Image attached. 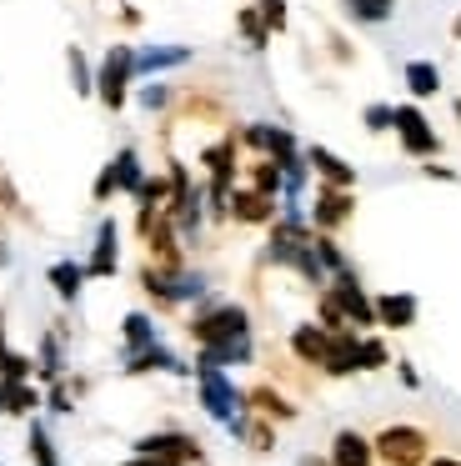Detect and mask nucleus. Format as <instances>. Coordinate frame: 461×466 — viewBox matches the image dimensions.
Segmentation results:
<instances>
[{
	"label": "nucleus",
	"mask_w": 461,
	"mask_h": 466,
	"mask_svg": "<svg viewBox=\"0 0 461 466\" xmlns=\"http://www.w3.org/2000/svg\"><path fill=\"white\" fill-rule=\"evenodd\" d=\"M130 91H136V51H130L126 41H116L96 66V101L106 106L110 116H120L130 101Z\"/></svg>",
	"instance_id": "obj_1"
},
{
	"label": "nucleus",
	"mask_w": 461,
	"mask_h": 466,
	"mask_svg": "<svg viewBox=\"0 0 461 466\" xmlns=\"http://www.w3.org/2000/svg\"><path fill=\"white\" fill-rule=\"evenodd\" d=\"M230 336H251V311L241 301H210L206 296L190 316V341L216 346V341H230Z\"/></svg>",
	"instance_id": "obj_2"
},
{
	"label": "nucleus",
	"mask_w": 461,
	"mask_h": 466,
	"mask_svg": "<svg viewBox=\"0 0 461 466\" xmlns=\"http://www.w3.org/2000/svg\"><path fill=\"white\" fill-rule=\"evenodd\" d=\"M371 446H376L381 466H426L431 456V436L421 426H381Z\"/></svg>",
	"instance_id": "obj_3"
},
{
	"label": "nucleus",
	"mask_w": 461,
	"mask_h": 466,
	"mask_svg": "<svg viewBox=\"0 0 461 466\" xmlns=\"http://www.w3.org/2000/svg\"><path fill=\"white\" fill-rule=\"evenodd\" d=\"M196 386H200V406H206L220 426L236 421V416L246 411V396L230 386V376L220 371V366H196Z\"/></svg>",
	"instance_id": "obj_4"
},
{
	"label": "nucleus",
	"mask_w": 461,
	"mask_h": 466,
	"mask_svg": "<svg viewBox=\"0 0 461 466\" xmlns=\"http://www.w3.org/2000/svg\"><path fill=\"white\" fill-rule=\"evenodd\" d=\"M396 141L406 156H416V161H436L441 156V136L431 131V121L421 116V106H396Z\"/></svg>",
	"instance_id": "obj_5"
},
{
	"label": "nucleus",
	"mask_w": 461,
	"mask_h": 466,
	"mask_svg": "<svg viewBox=\"0 0 461 466\" xmlns=\"http://www.w3.org/2000/svg\"><path fill=\"white\" fill-rule=\"evenodd\" d=\"M326 291L336 296V306L346 311V321H351V326H361V331H366V326H376V296H366V286H361V276L351 271V266L331 276Z\"/></svg>",
	"instance_id": "obj_6"
},
{
	"label": "nucleus",
	"mask_w": 461,
	"mask_h": 466,
	"mask_svg": "<svg viewBox=\"0 0 461 466\" xmlns=\"http://www.w3.org/2000/svg\"><path fill=\"white\" fill-rule=\"evenodd\" d=\"M236 141L246 146L251 156H271V161H291V156H301L296 131H286V126H276V121H251V126H241Z\"/></svg>",
	"instance_id": "obj_7"
},
{
	"label": "nucleus",
	"mask_w": 461,
	"mask_h": 466,
	"mask_svg": "<svg viewBox=\"0 0 461 466\" xmlns=\"http://www.w3.org/2000/svg\"><path fill=\"white\" fill-rule=\"evenodd\" d=\"M136 456H156V461H170V466H200V446L190 441L186 431H156V436H140L136 441Z\"/></svg>",
	"instance_id": "obj_8"
},
{
	"label": "nucleus",
	"mask_w": 461,
	"mask_h": 466,
	"mask_svg": "<svg viewBox=\"0 0 461 466\" xmlns=\"http://www.w3.org/2000/svg\"><path fill=\"white\" fill-rule=\"evenodd\" d=\"M351 211H356V196L341 191V186H321L306 216H311V226H316V231H331V236H336L341 226L351 221Z\"/></svg>",
	"instance_id": "obj_9"
},
{
	"label": "nucleus",
	"mask_w": 461,
	"mask_h": 466,
	"mask_svg": "<svg viewBox=\"0 0 461 466\" xmlns=\"http://www.w3.org/2000/svg\"><path fill=\"white\" fill-rule=\"evenodd\" d=\"M116 271H120V226L106 216V221L96 226V246H90L86 276H96V281H110Z\"/></svg>",
	"instance_id": "obj_10"
},
{
	"label": "nucleus",
	"mask_w": 461,
	"mask_h": 466,
	"mask_svg": "<svg viewBox=\"0 0 461 466\" xmlns=\"http://www.w3.org/2000/svg\"><path fill=\"white\" fill-rule=\"evenodd\" d=\"M281 211L276 196H261L251 186H230V221L236 226H271Z\"/></svg>",
	"instance_id": "obj_11"
},
{
	"label": "nucleus",
	"mask_w": 461,
	"mask_h": 466,
	"mask_svg": "<svg viewBox=\"0 0 461 466\" xmlns=\"http://www.w3.org/2000/svg\"><path fill=\"white\" fill-rule=\"evenodd\" d=\"M306 166H311V176H321V186H341V191L356 186V166L346 156L326 151V146H306Z\"/></svg>",
	"instance_id": "obj_12"
},
{
	"label": "nucleus",
	"mask_w": 461,
	"mask_h": 466,
	"mask_svg": "<svg viewBox=\"0 0 461 466\" xmlns=\"http://www.w3.org/2000/svg\"><path fill=\"white\" fill-rule=\"evenodd\" d=\"M190 46H146V51H136V81H150V76H166L176 71V66H190Z\"/></svg>",
	"instance_id": "obj_13"
},
{
	"label": "nucleus",
	"mask_w": 461,
	"mask_h": 466,
	"mask_svg": "<svg viewBox=\"0 0 461 466\" xmlns=\"http://www.w3.org/2000/svg\"><path fill=\"white\" fill-rule=\"evenodd\" d=\"M416 296L411 291H381L376 296V326L381 331H406L411 321H416Z\"/></svg>",
	"instance_id": "obj_14"
},
{
	"label": "nucleus",
	"mask_w": 461,
	"mask_h": 466,
	"mask_svg": "<svg viewBox=\"0 0 461 466\" xmlns=\"http://www.w3.org/2000/svg\"><path fill=\"white\" fill-rule=\"evenodd\" d=\"M291 351H296V361H306L321 371V361H326V351H331V331L321 321H301L296 331H291Z\"/></svg>",
	"instance_id": "obj_15"
},
{
	"label": "nucleus",
	"mask_w": 461,
	"mask_h": 466,
	"mask_svg": "<svg viewBox=\"0 0 461 466\" xmlns=\"http://www.w3.org/2000/svg\"><path fill=\"white\" fill-rule=\"evenodd\" d=\"M146 371H176L186 376V361H180L176 351H166V346H140V351H126V376H146Z\"/></svg>",
	"instance_id": "obj_16"
},
{
	"label": "nucleus",
	"mask_w": 461,
	"mask_h": 466,
	"mask_svg": "<svg viewBox=\"0 0 461 466\" xmlns=\"http://www.w3.org/2000/svg\"><path fill=\"white\" fill-rule=\"evenodd\" d=\"M331 466H376V446L361 431H336L331 436Z\"/></svg>",
	"instance_id": "obj_17"
},
{
	"label": "nucleus",
	"mask_w": 461,
	"mask_h": 466,
	"mask_svg": "<svg viewBox=\"0 0 461 466\" xmlns=\"http://www.w3.org/2000/svg\"><path fill=\"white\" fill-rule=\"evenodd\" d=\"M251 356H256V346H251V336H230V341H216V346H200L196 366H246Z\"/></svg>",
	"instance_id": "obj_18"
},
{
	"label": "nucleus",
	"mask_w": 461,
	"mask_h": 466,
	"mask_svg": "<svg viewBox=\"0 0 461 466\" xmlns=\"http://www.w3.org/2000/svg\"><path fill=\"white\" fill-rule=\"evenodd\" d=\"M46 281L56 286V296H60L66 306H76V301H80V286H86L90 276H86V261H56V266L46 271Z\"/></svg>",
	"instance_id": "obj_19"
},
{
	"label": "nucleus",
	"mask_w": 461,
	"mask_h": 466,
	"mask_svg": "<svg viewBox=\"0 0 461 466\" xmlns=\"http://www.w3.org/2000/svg\"><path fill=\"white\" fill-rule=\"evenodd\" d=\"M110 171H116L120 196H136L140 181H146V166H140V151H136V146H120V151L110 156Z\"/></svg>",
	"instance_id": "obj_20"
},
{
	"label": "nucleus",
	"mask_w": 461,
	"mask_h": 466,
	"mask_svg": "<svg viewBox=\"0 0 461 466\" xmlns=\"http://www.w3.org/2000/svg\"><path fill=\"white\" fill-rule=\"evenodd\" d=\"M401 81H406L411 101H431V96L441 91V71L431 61H406L401 66Z\"/></svg>",
	"instance_id": "obj_21"
},
{
	"label": "nucleus",
	"mask_w": 461,
	"mask_h": 466,
	"mask_svg": "<svg viewBox=\"0 0 461 466\" xmlns=\"http://www.w3.org/2000/svg\"><path fill=\"white\" fill-rule=\"evenodd\" d=\"M170 276V301L176 306H186V301H206V291H210V281H206V271H190V266H180V271H166Z\"/></svg>",
	"instance_id": "obj_22"
},
{
	"label": "nucleus",
	"mask_w": 461,
	"mask_h": 466,
	"mask_svg": "<svg viewBox=\"0 0 461 466\" xmlns=\"http://www.w3.org/2000/svg\"><path fill=\"white\" fill-rule=\"evenodd\" d=\"M60 371H66V351H60V326H50V331L40 336V351H36V376H40V381H60Z\"/></svg>",
	"instance_id": "obj_23"
},
{
	"label": "nucleus",
	"mask_w": 461,
	"mask_h": 466,
	"mask_svg": "<svg viewBox=\"0 0 461 466\" xmlns=\"http://www.w3.org/2000/svg\"><path fill=\"white\" fill-rule=\"evenodd\" d=\"M236 35L241 41H246V51L251 56H261L271 46V31H266V21H261V11H256V0H251V5H241L236 11Z\"/></svg>",
	"instance_id": "obj_24"
},
{
	"label": "nucleus",
	"mask_w": 461,
	"mask_h": 466,
	"mask_svg": "<svg viewBox=\"0 0 461 466\" xmlns=\"http://www.w3.org/2000/svg\"><path fill=\"white\" fill-rule=\"evenodd\" d=\"M120 341H126V351H140V346H156L160 331L146 311H126L120 316Z\"/></svg>",
	"instance_id": "obj_25"
},
{
	"label": "nucleus",
	"mask_w": 461,
	"mask_h": 466,
	"mask_svg": "<svg viewBox=\"0 0 461 466\" xmlns=\"http://www.w3.org/2000/svg\"><path fill=\"white\" fill-rule=\"evenodd\" d=\"M66 71H70V91H76L80 101H90V96H96V71H90L80 46H66Z\"/></svg>",
	"instance_id": "obj_26"
},
{
	"label": "nucleus",
	"mask_w": 461,
	"mask_h": 466,
	"mask_svg": "<svg viewBox=\"0 0 461 466\" xmlns=\"http://www.w3.org/2000/svg\"><path fill=\"white\" fill-rule=\"evenodd\" d=\"M341 11L361 25H386L396 15V0H341Z\"/></svg>",
	"instance_id": "obj_27"
},
{
	"label": "nucleus",
	"mask_w": 461,
	"mask_h": 466,
	"mask_svg": "<svg viewBox=\"0 0 461 466\" xmlns=\"http://www.w3.org/2000/svg\"><path fill=\"white\" fill-rule=\"evenodd\" d=\"M246 406H251V411H261L266 421H291V416H296V406H291L286 396H276L271 386H256V391L246 396Z\"/></svg>",
	"instance_id": "obj_28"
},
{
	"label": "nucleus",
	"mask_w": 461,
	"mask_h": 466,
	"mask_svg": "<svg viewBox=\"0 0 461 466\" xmlns=\"http://www.w3.org/2000/svg\"><path fill=\"white\" fill-rule=\"evenodd\" d=\"M246 171H251V181H246L251 191H261V196H276V201H281V166L271 161V156H256V161H251Z\"/></svg>",
	"instance_id": "obj_29"
},
{
	"label": "nucleus",
	"mask_w": 461,
	"mask_h": 466,
	"mask_svg": "<svg viewBox=\"0 0 461 466\" xmlns=\"http://www.w3.org/2000/svg\"><path fill=\"white\" fill-rule=\"evenodd\" d=\"M311 251H316V261H321V271H326V281H331V276H336V271H346V256H341V246H336V236H331V231H316V236H311Z\"/></svg>",
	"instance_id": "obj_30"
},
{
	"label": "nucleus",
	"mask_w": 461,
	"mask_h": 466,
	"mask_svg": "<svg viewBox=\"0 0 461 466\" xmlns=\"http://www.w3.org/2000/svg\"><path fill=\"white\" fill-rule=\"evenodd\" d=\"M136 101H140V111L160 116V111H170V101H176V91H170L166 81H156V76H150V81H146V86H140V91H136Z\"/></svg>",
	"instance_id": "obj_31"
},
{
	"label": "nucleus",
	"mask_w": 461,
	"mask_h": 466,
	"mask_svg": "<svg viewBox=\"0 0 461 466\" xmlns=\"http://www.w3.org/2000/svg\"><path fill=\"white\" fill-rule=\"evenodd\" d=\"M36 406H40L36 386H26V381H5V416H30Z\"/></svg>",
	"instance_id": "obj_32"
},
{
	"label": "nucleus",
	"mask_w": 461,
	"mask_h": 466,
	"mask_svg": "<svg viewBox=\"0 0 461 466\" xmlns=\"http://www.w3.org/2000/svg\"><path fill=\"white\" fill-rule=\"evenodd\" d=\"M316 321L326 326V331H346V326H351V321H346V311L336 306V296H331L326 286L316 291Z\"/></svg>",
	"instance_id": "obj_33"
},
{
	"label": "nucleus",
	"mask_w": 461,
	"mask_h": 466,
	"mask_svg": "<svg viewBox=\"0 0 461 466\" xmlns=\"http://www.w3.org/2000/svg\"><path fill=\"white\" fill-rule=\"evenodd\" d=\"M140 286H146V296L156 306H176L170 301V276L160 271V266H140Z\"/></svg>",
	"instance_id": "obj_34"
},
{
	"label": "nucleus",
	"mask_w": 461,
	"mask_h": 466,
	"mask_svg": "<svg viewBox=\"0 0 461 466\" xmlns=\"http://www.w3.org/2000/svg\"><path fill=\"white\" fill-rule=\"evenodd\" d=\"M361 126H366L371 136H386L391 126H396V106H381V101H371L366 111H361Z\"/></svg>",
	"instance_id": "obj_35"
},
{
	"label": "nucleus",
	"mask_w": 461,
	"mask_h": 466,
	"mask_svg": "<svg viewBox=\"0 0 461 466\" xmlns=\"http://www.w3.org/2000/svg\"><path fill=\"white\" fill-rule=\"evenodd\" d=\"M30 461H36V466H60L56 461V446H50V431L40 421H30Z\"/></svg>",
	"instance_id": "obj_36"
},
{
	"label": "nucleus",
	"mask_w": 461,
	"mask_h": 466,
	"mask_svg": "<svg viewBox=\"0 0 461 466\" xmlns=\"http://www.w3.org/2000/svg\"><path fill=\"white\" fill-rule=\"evenodd\" d=\"M256 11H261V21H266V31L271 35H286V25H291V5L286 0H256Z\"/></svg>",
	"instance_id": "obj_37"
},
{
	"label": "nucleus",
	"mask_w": 461,
	"mask_h": 466,
	"mask_svg": "<svg viewBox=\"0 0 461 466\" xmlns=\"http://www.w3.org/2000/svg\"><path fill=\"white\" fill-rule=\"evenodd\" d=\"M361 371H381V366L391 361V351H386V341H381V336H361Z\"/></svg>",
	"instance_id": "obj_38"
},
{
	"label": "nucleus",
	"mask_w": 461,
	"mask_h": 466,
	"mask_svg": "<svg viewBox=\"0 0 461 466\" xmlns=\"http://www.w3.org/2000/svg\"><path fill=\"white\" fill-rule=\"evenodd\" d=\"M36 371V361H30V356H20V351H0V381H26V376Z\"/></svg>",
	"instance_id": "obj_39"
},
{
	"label": "nucleus",
	"mask_w": 461,
	"mask_h": 466,
	"mask_svg": "<svg viewBox=\"0 0 461 466\" xmlns=\"http://www.w3.org/2000/svg\"><path fill=\"white\" fill-rule=\"evenodd\" d=\"M90 196H96L100 206H106V201H116V196H120V186H116V171H110V161L100 166V176H96V186H90Z\"/></svg>",
	"instance_id": "obj_40"
},
{
	"label": "nucleus",
	"mask_w": 461,
	"mask_h": 466,
	"mask_svg": "<svg viewBox=\"0 0 461 466\" xmlns=\"http://www.w3.org/2000/svg\"><path fill=\"white\" fill-rule=\"evenodd\" d=\"M46 406H50L56 416H70V386L50 381V396H46Z\"/></svg>",
	"instance_id": "obj_41"
},
{
	"label": "nucleus",
	"mask_w": 461,
	"mask_h": 466,
	"mask_svg": "<svg viewBox=\"0 0 461 466\" xmlns=\"http://www.w3.org/2000/svg\"><path fill=\"white\" fill-rule=\"evenodd\" d=\"M421 176H426V181H456V171L441 166V161H426V166H421Z\"/></svg>",
	"instance_id": "obj_42"
},
{
	"label": "nucleus",
	"mask_w": 461,
	"mask_h": 466,
	"mask_svg": "<svg viewBox=\"0 0 461 466\" xmlns=\"http://www.w3.org/2000/svg\"><path fill=\"white\" fill-rule=\"evenodd\" d=\"M396 371H401V386H421V376H416V366H411V361H401Z\"/></svg>",
	"instance_id": "obj_43"
},
{
	"label": "nucleus",
	"mask_w": 461,
	"mask_h": 466,
	"mask_svg": "<svg viewBox=\"0 0 461 466\" xmlns=\"http://www.w3.org/2000/svg\"><path fill=\"white\" fill-rule=\"evenodd\" d=\"M120 25H140V11H136V5H130V0H126V5H120Z\"/></svg>",
	"instance_id": "obj_44"
},
{
	"label": "nucleus",
	"mask_w": 461,
	"mask_h": 466,
	"mask_svg": "<svg viewBox=\"0 0 461 466\" xmlns=\"http://www.w3.org/2000/svg\"><path fill=\"white\" fill-rule=\"evenodd\" d=\"M426 466H461L456 456H426Z\"/></svg>",
	"instance_id": "obj_45"
},
{
	"label": "nucleus",
	"mask_w": 461,
	"mask_h": 466,
	"mask_svg": "<svg viewBox=\"0 0 461 466\" xmlns=\"http://www.w3.org/2000/svg\"><path fill=\"white\" fill-rule=\"evenodd\" d=\"M5 346H10V341H5V311H0V351H5Z\"/></svg>",
	"instance_id": "obj_46"
},
{
	"label": "nucleus",
	"mask_w": 461,
	"mask_h": 466,
	"mask_svg": "<svg viewBox=\"0 0 461 466\" xmlns=\"http://www.w3.org/2000/svg\"><path fill=\"white\" fill-rule=\"evenodd\" d=\"M451 35H456V41H461V11H456V21H451Z\"/></svg>",
	"instance_id": "obj_47"
},
{
	"label": "nucleus",
	"mask_w": 461,
	"mask_h": 466,
	"mask_svg": "<svg viewBox=\"0 0 461 466\" xmlns=\"http://www.w3.org/2000/svg\"><path fill=\"white\" fill-rule=\"evenodd\" d=\"M0 266H10V251H5V241H0Z\"/></svg>",
	"instance_id": "obj_48"
},
{
	"label": "nucleus",
	"mask_w": 461,
	"mask_h": 466,
	"mask_svg": "<svg viewBox=\"0 0 461 466\" xmlns=\"http://www.w3.org/2000/svg\"><path fill=\"white\" fill-rule=\"evenodd\" d=\"M451 116H456V126H461V101H451Z\"/></svg>",
	"instance_id": "obj_49"
},
{
	"label": "nucleus",
	"mask_w": 461,
	"mask_h": 466,
	"mask_svg": "<svg viewBox=\"0 0 461 466\" xmlns=\"http://www.w3.org/2000/svg\"><path fill=\"white\" fill-rule=\"evenodd\" d=\"M0 416H5V381H0Z\"/></svg>",
	"instance_id": "obj_50"
},
{
	"label": "nucleus",
	"mask_w": 461,
	"mask_h": 466,
	"mask_svg": "<svg viewBox=\"0 0 461 466\" xmlns=\"http://www.w3.org/2000/svg\"><path fill=\"white\" fill-rule=\"evenodd\" d=\"M301 466H321V461H301ZM326 466H331V456H326Z\"/></svg>",
	"instance_id": "obj_51"
}]
</instances>
